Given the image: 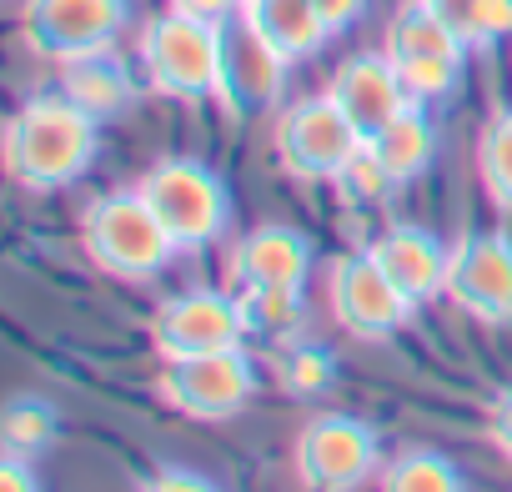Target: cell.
<instances>
[{
  "mask_svg": "<svg viewBox=\"0 0 512 492\" xmlns=\"http://www.w3.org/2000/svg\"><path fill=\"white\" fill-rule=\"evenodd\" d=\"M101 151V121L66 91L31 96L6 126V171L26 191H61L91 171Z\"/></svg>",
  "mask_w": 512,
  "mask_h": 492,
  "instance_id": "obj_1",
  "label": "cell"
},
{
  "mask_svg": "<svg viewBox=\"0 0 512 492\" xmlns=\"http://www.w3.org/2000/svg\"><path fill=\"white\" fill-rule=\"evenodd\" d=\"M81 241H86V257L116 282H151L181 252L136 186L96 196L81 216Z\"/></svg>",
  "mask_w": 512,
  "mask_h": 492,
  "instance_id": "obj_2",
  "label": "cell"
},
{
  "mask_svg": "<svg viewBox=\"0 0 512 492\" xmlns=\"http://www.w3.org/2000/svg\"><path fill=\"white\" fill-rule=\"evenodd\" d=\"M136 191L161 216V226L171 231V241L181 246V252H201V246L221 241V231L231 226V191L196 156H166V161H156L136 181Z\"/></svg>",
  "mask_w": 512,
  "mask_h": 492,
  "instance_id": "obj_3",
  "label": "cell"
},
{
  "mask_svg": "<svg viewBox=\"0 0 512 492\" xmlns=\"http://www.w3.org/2000/svg\"><path fill=\"white\" fill-rule=\"evenodd\" d=\"M136 51H141V71H146L151 91H161L171 101L216 96V71H221V26L216 21H201L186 11L151 16Z\"/></svg>",
  "mask_w": 512,
  "mask_h": 492,
  "instance_id": "obj_4",
  "label": "cell"
},
{
  "mask_svg": "<svg viewBox=\"0 0 512 492\" xmlns=\"http://www.w3.org/2000/svg\"><path fill=\"white\" fill-rule=\"evenodd\" d=\"M362 146V131L342 116V106L327 91L292 101L277 121V161L297 181H337Z\"/></svg>",
  "mask_w": 512,
  "mask_h": 492,
  "instance_id": "obj_5",
  "label": "cell"
},
{
  "mask_svg": "<svg viewBox=\"0 0 512 492\" xmlns=\"http://www.w3.org/2000/svg\"><path fill=\"white\" fill-rule=\"evenodd\" d=\"M387 61L397 66L402 86L412 101H432V96H447L462 76V51L467 41L437 16L427 11L422 0H412V6H402L387 26Z\"/></svg>",
  "mask_w": 512,
  "mask_h": 492,
  "instance_id": "obj_6",
  "label": "cell"
},
{
  "mask_svg": "<svg viewBox=\"0 0 512 492\" xmlns=\"http://www.w3.org/2000/svg\"><path fill=\"white\" fill-rule=\"evenodd\" d=\"M131 21V0H26L21 36L46 61H81L111 51Z\"/></svg>",
  "mask_w": 512,
  "mask_h": 492,
  "instance_id": "obj_7",
  "label": "cell"
},
{
  "mask_svg": "<svg viewBox=\"0 0 512 492\" xmlns=\"http://www.w3.org/2000/svg\"><path fill=\"white\" fill-rule=\"evenodd\" d=\"M377 432L352 412H322L297 432L292 462L307 492H352L377 472Z\"/></svg>",
  "mask_w": 512,
  "mask_h": 492,
  "instance_id": "obj_8",
  "label": "cell"
},
{
  "mask_svg": "<svg viewBox=\"0 0 512 492\" xmlns=\"http://www.w3.org/2000/svg\"><path fill=\"white\" fill-rule=\"evenodd\" d=\"M161 397L166 407H176L181 417L196 422H226L236 417L251 392H256V367L241 347L226 352H201V357H176L161 367Z\"/></svg>",
  "mask_w": 512,
  "mask_h": 492,
  "instance_id": "obj_9",
  "label": "cell"
},
{
  "mask_svg": "<svg viewBox=\"0 0 512 492\" xmlns=\"http://www.w3.org/2000/svg\"><path fill=\"white\" fill-rule=\"evenodd\" d=\"M457 312L487 327L512 322V236L507 231H462L447 257V292Z\"/></svg>",
  "mask_w": 512,
  "mask_h": 492,
  "instance_id": "obj_10",
  "label": "cell"
},
{
  "mask_svg": "<svg viewBox=\"0 0 512 492\" xmlns=\"http://www.w3.org/2000/svg\"><path fill=\"white\" fill-rule=\"evenodd\" d=\"M241 342H246L241 297H226V292H211V287H191V292L161 302L156 317H151V347L161 352V362L226 352V347H241Z\"/></svg>",
  "mask_w": 512,
  "mask_h": 492,
  "instance_id": "obj_11",
  "label": "cell"
},
{
  "mask_svg": "<svg viewBox=\"0 0 512 492\" xmlns=\"http://www.w3.org/2000/svg\"><path fill=\"white\" fill-rule=\"evenodd\" d=\"M327 302H332V317L342 322V332L362 337V342H387L407 327L412 307L392 277L367 257V252H352V257H337L332 272H327Z\"/></svg>",
  "mask_w": 512,
  "mask_h": 492,
  "instance_id": "obj_12",
  "label": "cell"
},
{
  "mask_svg": "<svg viewBox=\"0 0 512 492\" xmlns=\"http://www.w3.org/2000/svg\"><path fill=\"white\" fill-rule=\"evenodd\" d=\"M282 71L287 61L256 36L246 21H226L221 26V71H216V101L226 106V116L251 121L272 111L277 91H282Z\"/></svg>",
  "mask_w": 512,
  "mask_h": 492,
  "instance_id": "obj_13",
  "label": "cell"
},
{
  "mask_svg": "<svg viewBox=\"0 0 512 492\" xmlns=\"http://www.w3.org/2000/svg\"><path fill=\"white\" fill-rule=\"evenodd\" d=\"M327 96H332V101L342 106V116L362 131V141H372L392 116H402V111L412 106V96H407L397 66L387 61V51H357V56H347V61L332 71Z\"/></svg>",
  "mask_w": 512,
  "mask_h": 492,
  "instance_id": "obj_14",
  "label": "cell"
},
{
  "mask_svg": "<svg viewBox=\"0 0 512 492\" xmlns=\"http://www.w3.org/2000/svg\"><path fill=\"white\" fill-rule=\"evenodd\" d=\"M367 257L392 277V287L407 297V302H432L447 292V257L452 246H442L427 226H412V221H397L387 231H377L367 241Z\"/></svg>",
  "mask_w": 512,
  "mask_h": 492,
  "instance_id": "obj_15",
  "label": "cell"
},
{
  "mask_svg": "<svg viewBox=\"0 0 512 492\" xmlns=\"http://www.w3.org/2000/svg\"><path fill=\"white\" fill-rule=\"evenodd\" d=\"M231 277L241 292L251 287H307L312 277V241L297 226H256L236 241L231 252Z\"/></svg>",
  "mask_w": 512,
  "mask_h": 492,
  "instance_id": "obj_16",
  "label": "cell"
},
{
  "mask_svg": "<svg viewBox=\"0 0 512 492\" xmlns=\"http://www.w3.org/2000/svg\"><path fill=\"white\" fill-rule=\"evenodd\" d=\"M241 21L262 36L287 66L317 56L322 41L332 36L312 0H241Z\"/></svg>",
  "mask_w": 512,
  "mask_h": 492,
  "instance_id": "obj_17",
  "label": "cell"
},
{
  "mask_svg": "<svg viewBox=\"0 0 512 492\" xmlns=\"http://www.w3.org/2000/svg\"><path fill=\"white\" fill-rule=\"evenodd\" d=\"M61 91L96 121H111V116L131 111V101H136V81H131L126 61H116L111 51L66 61L61 66Z\"/></svg>",
  "mask_w": 512,
  "mask_h": 492,
  "instance_id": "obj_18",
  "label": "cell"
},
{
  "mask_svg": "<svg viewBox=\"0 0 512 492\" xmlns=\"http://www.w3.org/2000/svg\"><path fill=\"white\" fill-rule=\"evenodd\" d=\"M372 156L387 166V176L397 181V186H407V181H417L427 166H432V156H437V126H432V116L422 111V101H412L402 116H392L372 141Z\"/></svg>",
  "mask_w": 512,
  "mask_h": 492,
  "instance_id": "obj_19",
  "label": "cell"
},
{
  "mask_svg": "<svg viewBox=\"0 0 512 492\" xmlns=\"http://www.w3.org/2000/svg\"><path fill=\"white\" fill-rule=\"evenodd\" d=\"M377 492H467V482H462L452 457L417 447V452H402L387 462Z\"/></svg>",
  "mask_w": 512,
  "mask_h": 492,
  "instance_id": "obj_20",
  "label": "cell"
},
{
  "mask_svg": "<svg viewBox=\"0 0 512 492\" xmlns=\"http://www.w3.org/2000/svg\"><path fill=\"white\" fill-rule=\"evenodd\" d=\"M236 297H241L246 332H256V337H292L307 322L302 287H251V292H236Z\"/></svg>",
  "mask_w": 512,
  "mask_h": 492,
  "instance_id": "obj_21",
  "label": "cell"
},
{
  "mask_svg": "<svg viewBox=\"0 0 512 492\" xmlns=\"http://www.w3.org/2000/svg\"><path fill=\"white\" fill-rule=\"evenodd\" d=\"M56 432H61V417L41 397H16L6 417H0V442H6L11 457H41L46 447H56Z\"/></svg>",
  "mask_w": 512,
  "mask_h": 492,
  "instance_id": "obj_22",
  "label": "cell"
},
{
  "mask_svg": "<svg viewBox=\"0 0 512 492\" xmlns=\"http://www.w3.org/2000/svg\"><path fill=\"white\" fill-rule=\"evenodd\" d=\"M477 171H482V186L492 191V201L512 211V106L497 111V116L482 126V141H477Z\"/></svg>",
  "mask_w": 512,
  "mask_h": 492,
  "instance_id": "obj_23",
  "label": "cell"
},
{
  "mask_svg": "<svg viewBox=\"0 0 512 492\" xmlns=\"http://www.w3.org/2000/svg\"><path fill=\"white\" fill-rule=\"evenodd\" d=\"M337 191H342V201L347 206H382L392 191H397V181L387 176V166L372 156V146H362L347 166H342V176L332 181Z\"/></svg>",
  "mask_w": 512,
  "mask_h": 492,
  "instance_id": "obj_24",
  "label": "cell"
},
{
  "mask_svg": "<svg viewBox=\"0 0 512 492\" xmlns=\"http://www.w3.org/2000/svg\"><path fill=\"white\" fill-rule=\"evenodd\" d=\"M332 377H337V362H332L327 347H297V352L287 357V387H292L297 397L322 392Z\"/></svg>",
  "mask_w": 512,
  "mask_h": 492,
  "instance_id": "obj_25",
  "label": "cell"
},
{
  "mask_svg": "<svg viewBox=\"0 0 512 492\" xmlns=\"http://www.w3.org/2000/svg\"><path fill=\"white\" fill-rule=\"evenodd\" d=\"M141 492H221L206 472H191V467H161L141 482Z\"/></svg>",
  "mask_w": 512,
  "mask_h": 492,
  "instance_id": "obj_26",
  "label": "cell"
},
{
  "mask_svg": "<svg viewBox=\"0 0 512 492\" xmlns=\"http://www.w3.org/2000/svg\"><path fill=\"white\" fill-rule=\"evenodd\" d=\"M422 6L427 11H437L467 46H472V31H477V16H482V6H487V0H422Z\"/></svg>",
  "mask_w": 512,
  "mask_h": 492,
  "instance_id": "obj_27",
  "label": "cell"
},
{
  "mask_svg": "<svg viewBox=\"0 0 512 492\" xmlns=\"http://www.w3.org/2000/svg\"><path fill=\"white\" fill-rule=\"evenodd\" d=\"M507 36H512V0H487L477 16V31H472V46H492Z\"/></svg>",
  "mask_w": 512,
  "mask_h": 492,
  "instance_id": "obj_28",
  "label": "cell"
},
{
  "mask_svg": "<svg viewBox=\"0 0 512 492\" xmlns=\"http://www.w3.org/2000/svg\"><path fill=\"white\" fill-rule=\"evenodd\" d=\"M0 492H46V482L31 467V457H11L6 452V462H0Z\"/></svg>",
  "mask_w": 512,
  "mask_h": 492,
  "instance_id": "obj_29",
  "label": "cell"
},
{
  "mask_svg": "<svg viewBox=\"0 0 512 492\" xmlns=\"http://www.w3.org/2000/svg\"><path fill=\"white\" fill-rule=\"evenodd\" d=\"M312 6H317V16L327 21V31L337 36V31H352V26L362 21L367 0H312Z\"/></svg>",
  "mask_w": 512,
  "mask_h": 492,
  "instance_id": "obj_30",
  "label": "cell"
},
{
  "mask_svg": "<svg viewBox=\"0 0 512 492\" xmlns=\"http://www.w3.org/2000/svg\"><path fill=\"white\" fill-rule=\"evenodd\" d=\"M171 11H186V16H201V21L226 26L241 11V0H171Z\"/></svg>",
  "mask_w": 512,
  "mask_h": 492,
  "instance_id": "obj_31",
  "label": "cell"
},
{
  "mask_svg": "<svg viewBox=\"0 0 512 492\" xmlns=\"http://www.w3.org/2000/svg\"><path fill=\"white\" fill-rule=\"evenodd\" d=\"M492 442L512 457V387L492 402Z\"/></svg>",
  "mask_w": 512,
  "mask_h": 492,
  "instance_id": "obj_32",
  "label": "cell"
}]
</instances>
